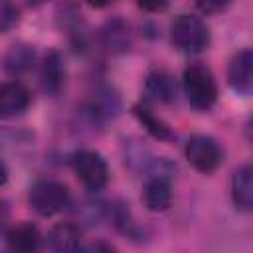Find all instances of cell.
I'll return each mask as SVG.
<instances>
[{"mask_svg": "<svg viewBox=\"0 0 253 253\" xmlns=\"http://www.w3.org/2000/svg\"><path fill=\"white\" fill-rule=\"evenodd\" d=\"M65 81V63L57 49L45 53L42 67H40V85L45 95H57Z\"/></svg>", "mask_w": 253, "mask_h": 253, "instance_id": "10", "label": "cell"}, {"mask_svg": "<svg viewBox=\"0 0 253 253\" xmlns=\"http://www.w3.org/2000/svg\"><path fill=\"white\" fill-rule=\"evenodd\" d=\"M73 170L79 178V182L91 190L99 192L109 182V166L105 158L95 150H79L73 156Z\"/></svg>", "mask_w": 253, "mask_h": 253, "instance_id": "5", "label": "cell"}, {"mask_svg": "<svg viewBox=\"0 0 253 253\" xmlns=\"http://www.w3.org/2000/svg\"><path fill=\"white\" fill-rule=\"evenodd\" d=\"M28 202L38 215L49 217L63 211L71 204V194L67 186L57 180H38L28 192Z\"/></svg>", "mask_w": 253, "mask_h": 253, "instance_id": "3", "label": "cell"}, {"mask_svg": "<svg viewBox=\"0 0 253 253\" xmlns=\"http://www.w3.org/2000/svg\"><path fill=\"white\" fill-rule=\"evenodd\" d=\"M196 6H198L202 12L211 14V12H219V10H223L227 4H221V2H198Z\"/></svg>", "mask_w": 253, "mask_h": 253, "instance_id": "20", "label": "cell"}, {"mask_svg": "<svg viewBox=\"0 0 253 253\" xmlns=\"http://www.w3.org/2000/svg\"><path fill=\"white\" fill-rule=\"evenodd\" d=\"M182 89L188 103L200 111H208L217 99V83L211 69L204 63H192L184 69Z\"/></svg>", "mask_w": 253, "mask_h": 253, "instance_id": "1", "label": "cell"}, {"mask_svg": "<svg viewBox=\"0 0 253 253\" xmlns=\"http://www.w3.org/2000/svg\"><path fill=\"white\" fill-rule=\"evenodd\" d=\"M101 45L109 53H125L130 47V28L121 18H111L101 28Z\"/></svg>", "mask_w": 253, "mask_h": 253, "instance_id": "12", "label": "cell"}, {"mask_svg": "<svg viewBox=\"0 0 253 253\" xmlns=\"http://www.w3.org/2000/svg\"><path fill=\"white\" fill-rule=\"evenodd\" d=\"M210 28L196 14H178L170 24V42L186 53H200L210 45Z\"/></svg>", "mask_w": 253, "mask_h": 253, "instance_id": "2", "label": "cell"}, {"mask_svg": "<svg viewBox=\"0 0 253 253\" xmlns=\"http://www.w3.org/2000/svg\"><path fill=\"white\" fill-rule=\"evenodd\" d=\"M16 24H18V10H16V6H12L10 2H2V6H0V30L6 34Z\"/></svg>", "mask_w": 253, "mask_h": 253, "instance_id": "18", "label": "cell"}, {"mask_svg": "<svg viewBox=\"0 0 253 253\" xmlns=\"http://www.w3.org/2000/svg\"><path fill=\"white\" fill-rule=\"evenodd\" d=\"M231 200L243 211H253V166H241L231 178Z\"/></svg>", "mask_w": 253, "mask_h": 253, "instance_id": "14", "label": "cell"}, {"mask_svg": "<svg viewBox=\"0 0 253 253\" xmlns=\"http://www.w3.org/2000/svg\"><path fill=\"white\" fill-rule=\"evenodd\" d=\"M32 95L20 81H8L0 87V115L4 119L18 117L30 107Z\"/></svg>", "mask_w": 253, "mask_h": 253, "instance_id": "11", "label": "cell"}, {"mask_svg": "<svg viewBox=\"0 0 253 253\" xmlns=\"http://www.w3.org/2000/svg\"><path fill=\"white\" fill-rule=\"evenodd\" d=\"M36 63V51L28 43H14L6 55H4V69L10 75H22L28 73Z\"/></svg>", "mask_w": 253, "mask_h": 253, "instance_id": "15", "label": "cell"}, {"mask_svg": "<svg viewBox=\"0 0 253 253\" xmlns=\"http://www.w3.org/2000/svg\"><path fill=\"white\" fill-rule=\"evenodd\" d=\"M158 166V164H156ZM142 202L146 210L150 211H164L172 204V184H170V172L162 170L160 166L150 172V178L144 184L142 190Z\"/></svg>", "mask_w": 253, "mask_h": 253, "instance_id": "6", "label": "cell"}, {"mask_svg": "<svg viewBox=\"0 0 253 253\" xmlns=\"http://www.w3.org/2000/svg\"><path fill=\"white\" fill-rule=\"evenodd\" d=\"M45 243L49 253H81L83 249L81 229L71 221H59L47 231Z\"/></svg>", "mask_w": 253, "mask_h": 253, "instance_id": "8", "label": "cell"}, {"mask_svg": "<svg viewBox=\"0 0 253 253\" xmlns=\"http://www.w3.org/2000/svg\"><path fill=\"white\" fill-rule=\"evenodd\" d=\"M138 8L150 10V12H158V10H164V8H166V2H158V4H144V2H140Z\"/></svg>", "mask_w": 253, "mask_h": 253, "instance_id": "21", "label": "cell"}, {"mask_svg": "<svg viewBox=\"0 0 253 253\" xmlns=\"http://www.w3.org/2000/svg\"><path fill=\"white\" fill-rule=\"evenodd\" d=\"M184 156L192 168H196L202 174H210L221 164L223 150L217 144V140H213L211 136L196 134V136L188 138V142L184 146Z\"/></svg>", "mask_w": 253, "mask_h": 253, "instance_id": "4", "label": "cell"}, {"mask_svg": "<svg viewBox=\"0 0 253 253\" xmlns=\"http://www.w3.org/2000/svg\"><path fill=\"white\" fill-rule=\"evenodd\" d=\"M4 239H6V247L10 249V253H38L42 245L40 229L28 221L12 225L6 231Z\"/></svg>", "mask_w": 253, "mask_h": 253, "instance_id": "9", "label": "cell"}, {"mask_svg": "<svg viewBox=\"0 0 253 253\" xmlns=\"http://www.w3.org/2000/svg\"><path fill=\"white\" fill-rule=\"evenodd\" d=\"M132 113H134V117L142 123V126H144L152 136H156V138H160V140L170 136V130H168L166 123L160 121L156 115H152L150 109L140 107V105H134V107H132Z\"/></svg>", "mask_w": 253, "mask_h": 253, "instance_id": "17", "label": "cell"}, {"mask_svg": "<svg viewBox=\"0 0 253 253\" xmlns=\"http://www.w3.org/2000/svg\"><path fill=\"white\" fill-rule=\"evenodd\" d=\"M144 95L154 103H170L176 99V79L164 69H154L146 75Z\"/></svg>", "mask_w": 253, "mask_h": 253, "instance_id": "13", "label": "cell"}, {"mask_svg": "<svg viewBox=\"0 0 253 253\" xmlns=\"http://www.w3.org/2000/svg\"><path fill=\"white\" fill-rule=\"evenodd\" d=\"M81 253H117V249L107 241H91L83 245Z\"/></svg>", "mask_w": 253, "mask_h": 253, "instance_id": "19", "label": "cell"}, {"mask_svg": "<svg viewBox=\"0 0 253 253\" xmlns=\"http://www.w3.org/2000/svg\"><path fill=\"white\" fill-rule=\"evenodd\" d=\"M119 97L109 91V89H103V91H97L89 103V115L93 121L97 123H103V121H109L113 119L117 113H119Z\"/></svg>", "mask_w": 253, "mask_h": 253, "instance_id": "16", "label": "cell"}, {"mask_svg": "<svg viewBox=\"0 0 253 253\" xmlns=\"http://www.w3.org/2000/svg\"><path fill=\"white\" fill-rule=\"evenodd\" d=\"M227 83L235 93L253 91V47L237 51L227 65Z\"/></svg>", "mask_w": 253, "mask_h": 253, "instance_id": "7", "label": "cell"}]
</instances>
